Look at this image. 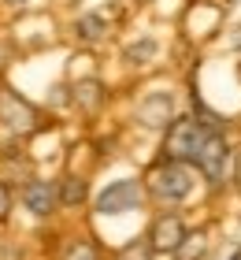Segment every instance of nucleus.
Listing matches in <instances>:
<instances>
[{
	"instance_id": "9b49d317",
	"label": "nucleus",
	"mask_w": 241,
	"mask_h": 260,
	"mask_svg": "<svg viewBox=\"0 0 241 260\" xmlns=\"http://www.w3.org/2000/svg\"><path fill=\"white\" fill-rule=\"evenodd\" d=\"M75 30H78L82 41H96V38L104 34V19H100V15H82Z\"/></svg>"
},
{
	"instance_id": "f03ea898",
	"label": "nucleus",
	"mask_w": 241,
	"mask_h": 260,
	"mask_svg": "<svg viewBox=\"0 0 241 260\" xmlns=\"http://www.w3.org/2000/svg\"><path fill=\"white\" fill-rule=\"evenodd\" d=\"M149 190H152V197H160V201H182V197H189V190H193L189 168H186V164L163 160L160 168L149 171Z\"/></svg>"
},
{
	"instance_id": "423d86ee",
	"label": "nucleus",
	"mask_w": 241,
	"mask_h": 260,
	"mask_svg": "<svg viewBox=\"0 0 241 260\" xmlns=\"http://www.w3.org/2000/svg\"><path fill=\"white\" fill-rule=\"evenodd\" d=\"M22 205H26L33 216H52L56 212V186L52 182H45V179H33V182H26L22 186Z\"/></svg>"
},
{
	"instance_id": "0eeeda50",
	"label": "nucleus",
	"mask_w": 241,
	"mask_h": 260,
	"mask_svg": "<svg viewBox=\"0 0 241 260\" xmlns=\"http://www.w3.org/2000/svg\"><path fill=\"white\" fill-rule=\"evenodd\" d=\"M0 119L15 130H33V108L15 93H0Z\"/></svg>"
},
{
	"instance_id": "f257e3e1",
	"label": "nucleus",
	"mask_w": 241,
	"mask_h": 260,
	"mask_svg": "<svg viewBox=\"0 0 241 260\" xmlns=\"http://www.w3.org/2000/svg\"><path fill=\"white\" fill-rule=\"evenodd\" d=\"M204 138H208V130H204L197 119H175L167 126V141H163V152L171 164H186L197 156V149L204 145Z\"/></svg>"
},
{
	"instance_id": "4468645a",
	"label": "nucleus",
	"mask_w": 241,
	"mask_h": 260,
	"mask_svg": "<svg viewBox=\"0 0 241 260\" xmlns=\"http://www.w3.org/2000/svg\"><path fill=\"white\" fill-rule=\"evenodd\" d=\"M8 208H11V193H8V186L0 182V219L8 216Z\"/></svg>"
},
{
	"instance_id": "20e7f679",
	"label": "nucleus",
	"mask_w": 241,
	"mask_h": 260,
	"mask_svg": "<svg viewBox=\"0 0 241 260\" xmlns=\"http://www.w3.org/2000/svg\"><path fill=\"white\" fill-rule=\"evenodd\" d=\"M226 160H230V145H226V138H223V134H215V130H208V138H204V145L197 149L193 164L200 168L204 179L223 182V175H226Z\"/></svg>"
},
{
	"instance_id": "39448f33",
	"label": "nucleus",
	"mask_w": 241,
	"mask_h": 260,
	"mask_svg": "<svg viewBox=\"0 0 241 260\" xmlns=\"http://www.w3.org/2000/svg\"><path fill=\"white\" fill-rule=\"evenodd\" d=\"M186 242V227H182V219L175 216H160L152 223V231H149V249H156V253H178V245Z\"/></svg>"
},
{
	"instance_id": "ddd939ff",
	"label": "nucleus",
	"mask_w": 241,
	"mask_h": 260,
	"mask_svg": "<svg viewBox=\"0 0 241 260\" xmlns=\"http://www.w3.org/2000/svg\"><path fill=\"white\" fill-rule=\"evenodd\" d=\"M63 260H100V256H96V249H93V245L89 242H71L67 245V249H63Z\"/></svg>"
},
{
	"instance_id": "9d476101",
	"label": "nucleus",
	"mask_w": 241,
	"mask_h": 260,
	"mask_svg": "<svg viewBox=\"0 0 241 260\" xmlns=\"http://www.w3.org/2000/svg\"><path fill=\"white\" fill-rule=\"evenodd\" d=\"M156 52H160V45H156L152 38H141L137 45H130V49H126V60L130 63H152Z\"/></svg>"
},
{
	"instance_id": "f8f14e48",
	"label": "nucleus",
	"mask_w": 241,
	"mask_h": 260,
	"mask_svg": "<svg viewBox=\"0 0 241 260\" xmlns=\"http://www.w3.org/2000/svg\"><path fill=\"white\" fill-rule=\"evenodd\" d=\"M75 101L82 108H96V104H100V86H96V82H82L75 89Z\"/></svg>"
},
{
	"instance_id": "7ed1b4c3",
	"label": "nucleus",
	"mask_w": 241,
	"mask_h": 260,
	"mask_svg": "<svg viewBox=\"0 0 241 260\" xmlns=\"http://www.w3.org/2000/svg\"><path fill=\"white\" fill-rule=\"evenodd\" d=\"M141 197H145V190H141L137 179H119V182H112L100 197H96V212H100V216H119V212L137 208Z\"/></svg>"
},
{
	"instance_id": "1a4fd4ad",
	"label": "nucleus",
	"mask_w": 241,
	"mask_h": 260,
	"mask_svg": "<svg viewBox=\"0 0 241 260\" xmlns=\"http://www.w3.org/2000/svg\"><path fill=\"white\" fill-rule=\"evenodd\" d=\"M86 197H89V182L78 179V175H67V179L59 182V190H56V201H59V205H67V208L82 205Z\"/></svg>"
},
{
	"instance_id": "6e6552de",
	"label": "nucleus",
	"mask_w": 241,
	"mask_h": 260,
	"mask_svg": "<svg viewBox=\"0 0 241 260\" xmlns=\"http://www.w3.org/2000/svg\"><path fill=\"white\" fill-rule=\"evenodd\" d=\"M171 93H152V97H145L137 104V119L145 126H163L167 119H171Z\"/></svg>"
}]
</instances>
